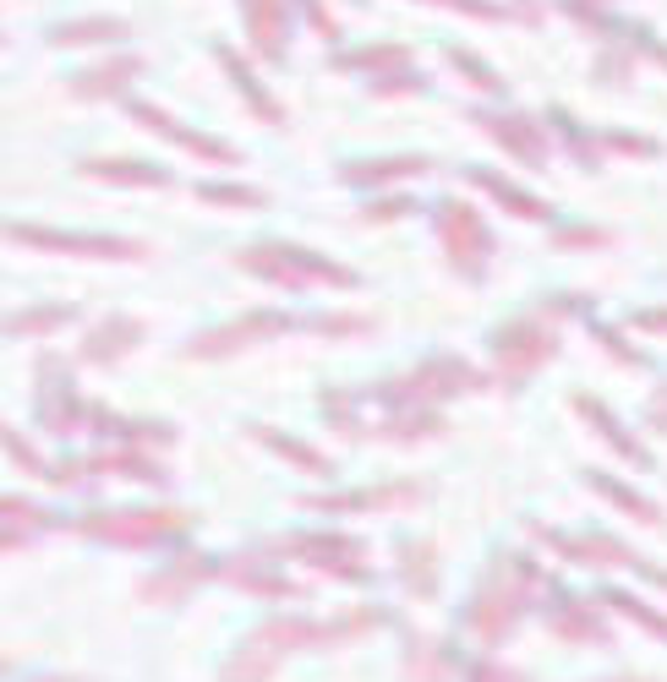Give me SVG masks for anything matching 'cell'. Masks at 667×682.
<instances>
[{
    "label": "cell",
    "instance_id": "cell-5",
    "mask_svg": "<svg viewBox=\"0 0 667 682\" xmlns=\"http://www.w3.org/2000/svg\"><path fill=\"white\" fill-rule=\"evenodd\" d=\"M279 328H285V317H273V311H258V317H241L236 328L202 333L198 344H192V355H225V350H241L247 339H268V333H279Z\"/></svg>",
    "mask_w": 667,
    "mask_h": 682
},
{
    "label": "cell",
    "instance_id": "cell-13",
    "mask_svg": "<svg viewBox=\"0 0 667 682\" xmlns=\"http://www.w3.org/2000/svg\"><path fill=\"white\" fill-rule=\"evenodd\" d=\"M67 317H71V307H56V311H28V317H11L6 328H11V333H28V328H33V333H44V328H61Z\"/></svg>",
    "mask_w": 667,
    "mask_h": 682
},
{
    "label": "cell",
    "instance_id": "cell-6",
    "mask_svg": "<svg viewBox=\"0 0 667 682\" xmlns=\"http://www.w3.org/2000/svg\"><path fill=\"white\" fill-rule=\"evenodd\" d=\"M247 17H252V39L263 56L285 50V22H279V0H247Z\"/></svg>",
    "mask_w": 667,
    "mask_h": 682
},
{
    "label": "cell",
    "instance_id": "cell-11",
    "mask_svg": "<svg viewBox=\"0 0 667 682\" xmlns=\"http://www.w3.org/2000/svg\"><path fill=\"white\" fill-rule=\"evenodd\" d=\"M476 181H481V187L492 191V197H504V202H509V208H515L520 219H541V213H547L541 202H531V197H520V191L509 187V181H498V175H476Z\"/></svg>",
    "mask_w": 667,
    "mask_h": 682
},
{
    "label": "cell",
    "instance_id": "cell-14",
    "mask_svg": "<svg viewBox=\"0 0 667 682\" xmlns=\"http://www.w3.org/2000/svg\"><path fill=\"white\" fill-rule=\"evenodd\" d=\"M208 202H241V208H252L258 202V191H241V187H202Z\"/></svg>",
    "mask_w": 667,
    "mask_h": 682
},
{
    "label": "cell",
    "instance_id": "cell-12",
    "mask_svg": "<svg viewBox=\"0 0 667 682\" xmlns=\"http://www.w3.org/2000/svg\"><path fill=\"white\" fill-rule=\"evenodd\" d=\"M88 175H110V181H132V187H159L165 175L148 164H88Z\"/></svg>",
    "mask_w": 667,
    "mask_h": 682
},
{
    "label": "cell",
    "instance_id": "cell-4",
    "mask_svg": "<svg viewBox=\"0 0 667 682\" xmlns=\"http://www.w3.org/2000/svg\"><path fill=\"white\" fill-rule=\"evenodd\" d=\"M17 241L44 251H82V257H142L137 241H110V235H61V230H11Z\"/></svg>",
    "mask_w": 667,
    "mask_h": 682
},
{
    "label": "cell",
    "instance_id": "cell-1",
    "mask_svg": "<svg viewBox=\"0 0 667 682\" xmlns=\"http://www.w3.org/2000/svg\"><path fill=\"white\" fill-rule=\"evenodd\" d=\"M547 355H552V333H547V328H536V317L509 322V328L492 339V367H498L504 382H526Z\"/></svg>",
    "mask_w": 667,
    "mask_h": 682
},
{
    "label": "cell",
    "instance_id": "cell-3",
    "mask_svg": "<svg viewBox=\"0 0 667 682\" xmlns=\"http://www.w3.org/2000/svg\"><path fill=\"white\" fill-rule=\"evenodd\" d=\"M444 247H449V257L460 262V273H481V262L492 257V241H487V230H481V219L470 213L466 202H449L444 208Z\"/></svg>",
    "mask_w": 667,
    "mask_h": 682
},
{
    "label": "cell",
    "instance_id": "cell-10",
    "mask_svg": "<svg viewBox=\"0 0 667 682\" xmlns=\"http://www.w3.org/2000/svg\"><path fill=\"white\" fill-rule=\"evenodd\" d=\"M127 339H137V322H110L104 333L88 339V361H116V355H127V350H132Z\"/></svg>",
    "mask_w": 667,
    "mask_h": 682
},
{
    "label": "cell",
    "instance_id": "cell-15",
    "mask_svg": "<svg viewBox=\"0 0 667 682\" xmlns=\"http://www.w3.org/2000/svg\"><path fill=\"white\" fill-rule=\"evenodd\" d=\"M651 421H657V427H667V393H663V399H651Z\"/></svg>",
    "mask_w": 667,
    "mask_h": 682
},
{
    "label": "cell",
    "instance_id": "cell-2",
    "mask_svg": "<svg viewBox=\"0 0 667 682\" xmlns=\"http://www.w3.org/2000/svg\"><path fill=\"white\" fill-rule=\"evenodd\" d=\"M247 268H258L279 284H312V279H329V284H356L345 268L334 262H318L312 251H296V247H263V251H247Z\"/></svg>",
    "mask_w": 667,
    "mask_h": 682
},
{
    "label": "cell",
    "instance_id": "cell-8",
    "mask_svg": "<svg viewBox=\"0 0 667 682\" xmlns=\"http://www.w3.org/2000/svg\"><path fill=\"white\" fill-rule=\"evenodd\" d=\"M410 175H427V159H378V164H356L350 170V181H361V187H372V181H410Z\"/></svg>",
    "mask_w": 667,
    "mask_h": 682
},
{
    "label": "cell",
    "instance_id": "cell-7",
    "mask_svg": "<svg viewBox=\"0 0 667 682\" xmlns=\"http://www.w3.org/2000/svg\"><path fill=\"white\" fill-rule=\"evenodd\" d=\"M121 33H127V22L99 17V22H67V28H56V44H104V39H121Z\"/></svg>",
    "mask_w": 667,
    "mask_h": 682
},
{
    "label": "cell",
    "instance_id": "cell-9",
    "mask_svg": "<svg viewBox=\"0 0 667 682\" xmlns=\"http://www.w3.org/2000/svg\"><path fill=\"white\" fill-rule=\"evenodd\" d=\"M487 131H492L498 142H509L520 159H531V164L541 159V137H536L531 121H515V116H509V121H487Z\"/></svg>",
    "mask_w": 667,
    "mask_h": 682
}]
</instances>
